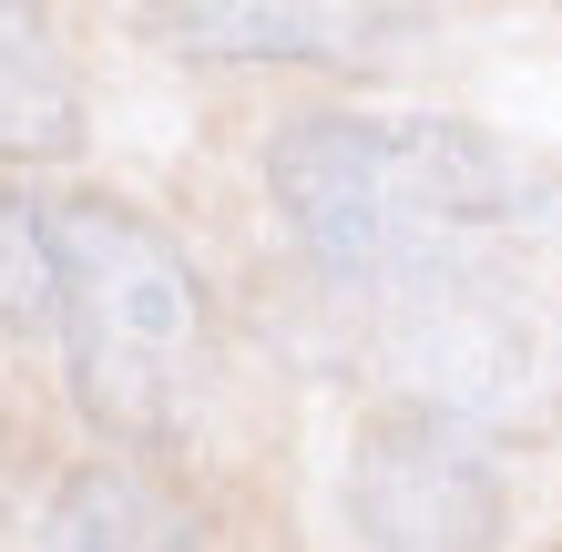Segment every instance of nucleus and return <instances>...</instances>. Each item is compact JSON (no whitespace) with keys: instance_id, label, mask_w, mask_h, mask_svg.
Masks as SVG:
<instances>
[{"instance_id":"8","label":"nucleus","mask_w":562,"mask_h":552,"mask_svg":"<svg viewBox=\"0 0 562 552\" xmlns=\"http://www.w3.org/2000/svg\"><path fill=\"white\" fill-rule=\"evenodd\" d=\"M61 277H52V205L0 194V328H52Z\"/></svg>"},{"instance_id":"3","label":"nucleus","mask_w":562,"mask_h":552,"mask_svg":"<svg viewBox=\"0 0 562 552\" xmlns=\"http://www.w3.org/2000/svg\"><path fill=\"white\" fill-rule=\"evenodd\" d=\"M348 522L369 552H502V471L471 419L400 399L348 450Z\"/></svg>"},{"instance_id":"6","label":"nucleus","mask_w":562,"mask_h":552,"mask_svg":"<svg viewBox=\"0 0 562 552\" xmlns=\"http://www.w3.org/2000/svg\"><path fill=\"white\" fill-rule=\"evenodd\" d=\"M31 552H194V511L164 492L154 471L103 461V471H82L72 492L42 511Z\"/></svg>"},{"instance_id":"1","label":"nucleus","mask_w":562,"mask_h":552,"mask_svg":"<svg viewBox=\"0 0 562 552\" xmlns=\"http://www.w3.org/2000/svg\"><path fill=\"white\" fill-rule=\"evenodd\" d=\"M286 236L348 286H440L471 236L552 205V174L450 113H307L267 154Z\"/></svg>"},{"instance_id":"5","label":"nucleus","mask_w":562,"mask_h":552,"mask_svg":"<svg viewBox=\"0 0 562 552\" xmlns=\"http://www.w3.org/2000/svg\"><path fill=\"white\" fill-rule=\"evenodd\" d=\"M164 31L215 61H369L400 42L409 11H348V0H205V11H164Z\"/></svg>"},{"instance_id":"2","label":"nucleus","mask_w":562,"mask_h":552,"mask_svg":"<svg viewBox=\"0 0 562 552\" xmlns=\"http://www.w3.org/2000/svg\"><path fill=\"white\" fill-rule=\"evenodd\" d=\"M52 277H61V359L92 430L164 450L205 409V286L154 215L72 194L52 205Z\"/></svg>"},{"instance_id":"7","label":"nucleus","mask_w":562,"mask_h":552,"mask_svg":"<svg viewBox=\"0 0 562 552\" xmlns=\"http://www.w3.org/2000/svg\"><path fill=\"white\" fill-rule=\"evenodd\" d=\"M82 134L72 61L31 11H0V154H61Z\"/></svg>"},{"instance_id":"4","label":"nucleus","mask_w":562,"mask_h":552,"mask_svg":"<svg viewBox=\"0 0 562 552\" xmlns=\"http://www.w3.org/2000/svg\"><path fill=\"white\" fill-rule=\"evenodd\" d=\"M400 379H409V409H440V419H491L512 409L521 388L542 379V348H532V317H512L491 286H409V328H400Z\"/></svg>"}]
</instances>
